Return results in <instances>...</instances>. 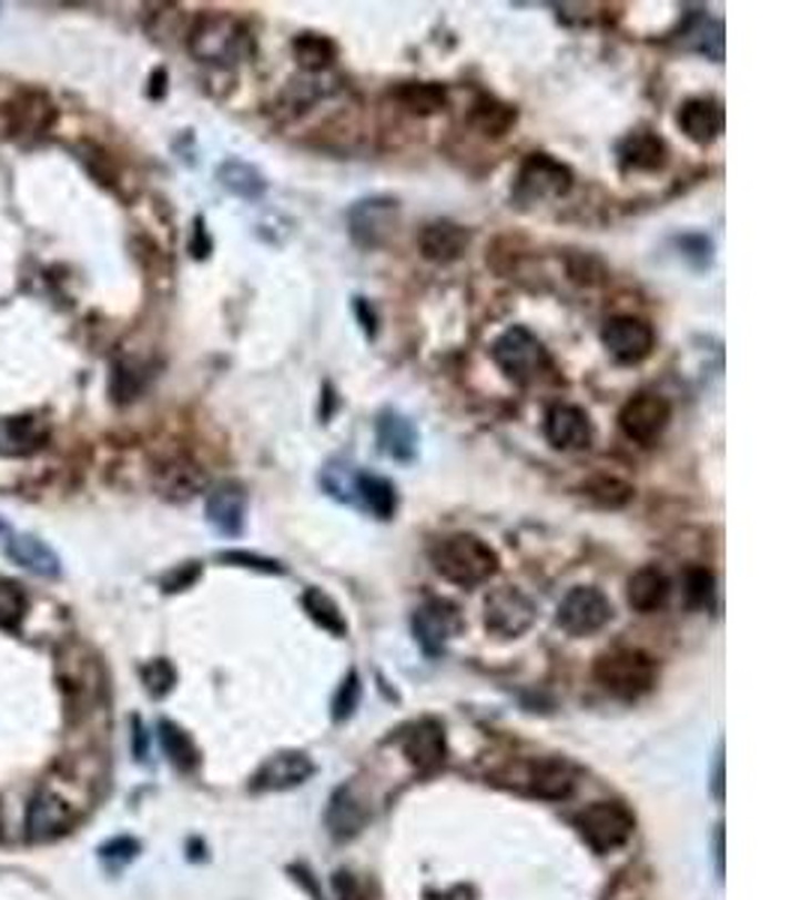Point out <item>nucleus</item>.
Segmentation results:
<instances>
[{
  "mask_svg": "<svg viewBox=\"0 0 801 900\" xmlns=\"http://www.w3.org/2000/svg\"><path fill=\"white\" fill-rule=\"evenodd\" d=\"M429 562L436 567L438 577H445L447 583L463 588H475L480 583H487L489 577H496L498 570V553L489 547L487 540H480L477 535H447L429 549Z\"/></svg>",
  "mask_w": 801,
  "mask_h": 900,
  "instance_id": "nucleus-1",
  "label": "nucleus"
},
{
  "mask_svg": "<svg viewBox=\"0 0 801 900\" xmlns=\"http://www.w3.org/2000/svg\"><path fill=\"white\" fill-rule=\"evenodd\" d=\"M190 51L204 63H237L253 51V33L234 16L207 12L190 31Z\"/></svg>",
  "mask_w": 801,
  "mask_h": 900,
  "instance_id": "nucleus-2",
  "label": "nucleus"
},
{
  "mask_svg": "<svg viewBox=\"0 0 801 900\" xmlns=\"http://www.w3.org/2000/svg\"><path fill=\"white\" fill-rule=\"evenodd\" d=\"M595 678L619 699L646 697L658 681V664L639 648H616L600 655L595 664Z\"/></svg>",
  "mask_w": 801,
  "mask_h": 900,
  "instance_id": "nucleus-3",
  "label": "nucleus"
},
{
  "mask_svg": "<svg viewBox=\"0 0 801 900\" xmlns=\"http://www.w3.org/2000/svg\"><path fill=\"white\" fill-rule=\"evenodd\" d=\"M493 361L505 373V378H510L519 387L535 385L540 375L549 373V352L523 324L507 327L505 334L493 343Z\"/></svg>",
  "mask_w": 801,
  "mask_h": 900,
  "instance_id": "nucleus-4",
  "label": "nucleus"
},
{
  "mask_svg": "<svg viewBox=\"0 0 801 900\" xmlns=\"http://www.w3.org/2000/svg\"><path fill=\"white\" fill-rule=\"evenodd\" d=\"M574 186V172L549 153H528L519 165L514 195L523 204H544L565 199Z\"/></svg>",
  "mask_w": 801,
  "mask_h": 900,
  "instance_id": "nucleus-5",
  "label": "nucleus"
},
{
  "mask_svg": "<svg viewBox=\"0 0 801 900\" xmlns=\"http://www.w3.org/2000/svg\"><path fill=\"white\" fill-rule=\"evenodd\" d=\"M609 618H612V604L595 586L570 588L558 604V625L570 637H591L600 627L609 625Z\"/></svg>",
  "mask_w": 801,
  "mask_h": 900,
  "instance_id": "nucleus-6",
  "label": "nucleus"
},
{
  "mask_svg": "<svg viewBox=\"0 0 801 900\" xmlns=\"http://www.w3.org/2000/svg\"><path fill=\"white\" fill-rule=\"evenodd\" d=\"M582 838L600 852L619 850L633 835V813L619 801H595L577 817Z\"/></svg>",
  "mask_w": 801,
  "mask_h": 900,
  "instance_id": "nucleus-7",
  "label": "nucleus"
},
{
  "mask_svg": "<svg viewBox=\"0 0 801 900\" xmlns=\"http://www.w3.org/2000/svg\"><path fill=\"white\" fill-rule=\"evenodd\" d=\"M600 343L612 354V361L637 366L655 352V327L637 315H612L600 331Z\"/></svg>",
  "mask_w": 801,
  "mask_h": 900,
  "instance_id": "nucleus-8",
  "label": "nucleus"
},
{
  "mask_svg": "<svg viewBox=\"0 0 801 900\" xmlns=\"http://www.w3.org/2000/svg\"><path fill=\"white\" fill-rule=\"evenodd\" d=\"M672 421V405L667 396L637 394L621 405L619 426L637 445H655Z\"/></svg>",
  "mask_w": 801,
  "mask_h": 900,
  "instance_id": "nucleus-9",
  "label": "nucleus"
},
{
  "mask_svg": "<svg viewBox=\"0 0 801 900\" xmlns=\"http://www.w3.org/2000/svg\"><path fill=\"white\" fill-rule=\"evenodd\" d=\"M535 616H538V609L531 604V597L510 586L496 588L487 597V607H484V621L501 639L523 637L528 627L535 625Z\"/></svg>",
  "mask_w": 801,
  "mask_h": 900,
  "instance_id": "nucleus-10",
  "label": "nucleus"
},
{
  "mask_svg": "<svg viewBox=\"0 0 801 900\" xmlns=\"http://www.w3.org/2000/svg\"><path fill=\"white\" fill-rule=\"evenodd\" d=\"M412 627H415V637L424 646L426 655H442L447 639H454L459 634L463 618H459V609L450 600H438L436 597V600H426L424 607H417Z\"/></svg>",
  "mask_w": 801,
  "mask_h": 900,
  "instance_id": "nucleus-11",
  "label": "nucleus"
},
{
  "mask_svg": "<svg viewBox=\"0 0 801 900\" xmlns=\"http://www.w3.org/2000/svg\"><path fill=\"white\" fill-rule=\"evenodd\" d=\"M396 199H387V195H373V199H364L357 202L352 211H348V225H352V237H355L361 246H382V243L391 237L396 225Z\"/></svg>",
  "mask_w": 801,
  "mask_h": 900,
  "instance_id": "nucleus-12",
  "label": "nucleus"
},
{
  "mask_svg": "<svg viewBox=\"0 0 801 900\" xmlns=\"http://www.w3.org/2000/svg\"><path fill=\"white\" fill-rule=\"evenodd\" d=\"M547 442L558 451H582L591 445L595 438V426L586 408L570 403H558L547 412V424H544Z\"/></svg>",
  "mask_w": 801,
  "mask_h": 900,
  "instance_id": "nucleus-13",
  "label": "nucleus"
},
{
  "mask_svg": "<svg viewBox=\"0 0 801 900\" xmlns=\"http://www.w3.org/2000/svg\"><path fill=\"white\" fill-rule=\"evenodd\" d=\"M313 771L315 762L306 757L304 750H283L258 769L253 787L264 789V792H283V789L301 787L304 780L313 778Z\"/></svg>",
  "mask_w": 801,
  "mask_h": 900,
  "instance_id": "nucleus-14",
  "label": "nucleus"
},
{
  "mask_svg": "<svg viewBox=\"0 0 801 900\" xmlns=\"http://www.w3.org/2000/svg\"><path fill=\"white\" fill-rule=\"evenodd\" d=\"M204 514H207L213 532H220L223 537H237L244 532L246 489L234 481H225L207 496Z\"/></svg>",
  "mask_w": 801,
  "mask_h": 900,
  "instance_id": "nucleus-15",
  "label": "nucleus"
},
{
  "mask_svg": "<svg viewBox=\"0 0 801 900\" xmlns=\"http://www.w3.org/2000/svg\"><path fill=\"white\" fill-rule=\"evenodd\" d=\"M72 829V810L54 792H37L28 805V838L37 843L63 838Z\"/></svg>",
  "mask_w": 801,
  "mask_h": 900,
  "instance_id": "nucleus-16",
  "label": "nucleus"
},
{
  "mask_svg": "<svg viewBox=\"0 0 801 900\" xmlns=\"http://www.w3.org/2000/svg\"><path fill=\"white\" fill-rule=\"evenodd\" d=\"M619 165L625 172H660L670 160V148L651 130H633L616 148Z\"/></svg>",
  "mask_w": 801,
  "mask_h": 900,
  "instance_id": "nucleus-17",
  "label": "nucleus"
},
{
  "mask_svg": "<svg viewBox=\"0 0 801 900\" xmlns=\"http://www.w3.org/2000/svg\"><path fill=\"white\" fill-rule=\"evenodd\" d=\"M468 243H472V232H468L466 225L450 223V220H436V223L424 225V232L417 237L420 255H424L426 262L436 264H450L463 259Z\"/></svg>",
  "mask_w": 801,
  "mask_h": 900,
  "instance_id": "nucleus-18",
  "label": "nucleus"
},
{
  "mask_svg": "<svg viewBox=\"0 0 801 900\" xmlns=\"http://www.w3.org/2000/svg\"><path fill=\"white\" fill-rule=\"evenodd\" d=\"M376 442L378 451L394 459V463H412L417 456V445H420V435H417L415 424L406 415H399L394 408H385L376 421Z\"/></svg>",
  "mask_w": 801,
  "mask_h": 900,
  "instance_id": "nucleus-19",
  "label": "nucleus"
},
{
  "mask_svg": "<svg viewBox=\"0 0 801 900\" xmlns=\"http://www.w3.org/2000/svg\"><path fill=\"white\" fill-rule=\"evenodd\" d=\"M679 127L693 144H711L723 132V105L714 97H693L681 102Z\"/></svg>",
  "mask_w": 801,
  "mask_h": 900,
  "instance_id": "nucleus-20",
  "label": "nucleus"
},
{
  "mask_svg": "<svg viewBox=\"0 0 801 900\" xmlns=\"http://www.w3.org/2000/svg\"><path fill=\"white\" fill-rule=\"evenodd\" d=\"M445 729L436 720H420L403 739V754L417 771H436L445 762Z\"/></svg>",
  "mask_w": 801,
  "mask_h": 900,
  "instance_id": "nucleus-21",
  "label": "nucleus"
},
{
  "mask_svg": "<svg viewBox=\"0 0 801 900\" xmlns=\"http://www.w3.org/2000/svg\"><path fill=\"white\" fill-rule=\"evenodd\" d=\"M49 442V426L31 415L0 421V456H31Z\"/></svg>",
  "mask_w": 801,
  "mask_h": 900,
  "instance_id": "nucleus-22",
  "label": "nucleus"
},
{
  "mask_svg": "<svg viewBox=\"0 0 801 900\" xmlns=\"http://www.w3.org/2000/svg\"><path fill=\"white\" fill-rule=\"evenodd\" d=\"M369 820V810H366L364 799H357V792L352 787H339L334 792V799L327 805V829L336 840H352L361 835Z\"/></svg>",
  "mask_w": 801,
  "mask_h": 900,
  "instance_id": "nucleus-23",
  "label": "nucleus"
},
{
  "mask_svg": "<svg viewBox=\"0 0 801 900\" xmlns=\"http://www.w3.org/2000/svg\"><path fill=\"white\" fill-rule=\"evenodd\" d=\"M670 600V579L655 565L639 567L628 579V604L637 613H655Z\"/></svg>",
  "mask_w": 801,
  "mask_h": 900,
  "instance_id": "nucleus-24",
  "label": "nucleus"
},
{
  "mask_svg": "<svg viewBox=\"0 0 801 900\" xmlns=\"http://www.w3.org/2000/svg\"><path fill=\"white\" fill-rule=\"evenodd\" d=\"M7 556L24 570L37 574V577H58L61 574V562L54 556V549L45 547L40 537L33 535H16L12 540H7Z\"/></svg>",
  "mask_w": 801,
  "mask_h": 900,
  "instance_id": "nucleus-25",
  "label": "nucleus"
},
{
  "mask_svg": "<svg viewBox=\"0 0 801 900\" xmlns=\"http://www.w3.org/2000/svg\"><path fill=\"white\" fill-rule=\"evenodd\" d=\"M531 792L538 799H549V801H561L568 799L574 787H577V775L570 769L568 762L561 759H544L531 769Z\"/></svg>",
  "mask_w": 801,
  "mask_h": 900,
  "instance_id": "nucleus-26",
  "label": "nucleus"
},
{
  "mask_svg": "<svg viewBox=\"0 0 801 900\" xmlns=\"http://www.w3.org/2000/svg\"><path fill=\"white\" fill-rule=\"evenodd\" d=\"M216 181H220V186H223L225 193L237 195V199H244V202H258L264 195V190H267L264 174L244 160H225L223 165L216 169Z\"/></svg>",
  "mask_w": 801,
  "mask_h": 900,
  "instance_id": "nucleus-27",
  "label": "nucleus"
},
{
  "mask_svg": "<svg viewBox=\"0 0 801 900\" xmlns=\"http://www.w3.org/2000/svg\"><path fill=\"white\" fill-rule=\"evenodd\" d=\"M357 505L376 519H391L396 514V486L382 475H357Z\"/></svg>",
  "mask_w": 801,
  "mask_h": 900,
  "instance_id": "nucleus-28",
  "label": "nucleus"
},
{
  "mask_svg": "<svg viewBox=\"0 0 801 900\" xmlns=\"http://www.w3.org/2000/svg\"><path fill=\"white\" fill-rule=\"evenodd\" d=\"M681 45L690 51H700L711 61H723V24L711 21L709 16H697L688 28L681 31Z\"/></svg>",
  "mask_w": 801,
  "mask_h": 900,
  "instance_id": "nucleus-29",
  "label": "nucleus"
},
{
  "mask_svg": "<svg viewBox=\"0 0 801 900\" xmlns=\"http://www.w3.org/2000/svg\"><path fill=\"white\" fill-rule=\"evenodd\" d=\"M301 604H304L306 616L313 618L322 630L334 634V637H345V634H348L343 609L336 607V600L327 595V591H322V588H306L304 597H301Z\"/></svg>",
  "mask_w": 801,
  "mask_h": 900,
  "instance_id": "nucleus-30",
  "label": "nucleus"
},
{
  "mask_svg": "<svg viewBox=\"0 0 801 900\" xmlns=\"http://www.w3.org/2000/svg\"><path fill=\"white\" fill-rule=\"evenodd\" d=\"M396 100L412 114H436L447 105V93L436 81H408L396 91Z\"/></svg>",
  "mask_w": 801,
  "mask_h": 900,
  "instance_id": "nucleus-31",
  "label": "nucleus"
},
{
  "mask_svg": "<svg viewBox=\"0 0 801 900\" xmlns=\"http://www.w3.org/2000/svg\"><path fill=\"white\" fill-rule=\"evenodd\" d=\"M292 51H295L297 67H304L306 72H322L336 61V42L322 33H301L292 42Z\"/></svg>",
  "mask_w": 801,
  "mask_h": 900,
  "instance_id": "nucleus-32",
  "label": "nucleus"
},
{
  "mask_svg": "<svg viewBox=\"0 0 801 900\" xmlns=\"http://www.w3.org/2000/svg\"><path fill=\"white\" fill-rule=\"evenodd\" d=\"M357 475H361V472H355L352 463H345V459H331V463L322 468L318 484H322V489H325L331 498H336V502H343V505H357Z\"/></svg>",
  "mask_w": 801,
  "mask_h": 900,
  "instance_id": "nucleus-33",
  "label": "nucleus"
},
{
  "mask_svg": "<svg viewBox=\"0 0 801 900\" xmlns=\"http://www.w3.org/2000/svg\"><path fill=\"white\" fill-rule=\"evenodd\" d=\"M472 123L484 135H496L498 139V135H505L517 123V109L507 105V102L493 100V97H480L475 102V109H472Z\"/></svg>",
  "mask_w": 801,
  "mask_h": 900,
  "instance_id": "nucleus-34",
  "label": "nucleus"
},
{
  "mask_svg": "<svg viewBox=\"0 0 801 900\" xmlns=\"http://www.w3.org/2000/svg\"><path fill=\"white\" fill-rule=\"evenodd\" d=\"M160 739H163L165 754H169V759H172L178 769L183 771L195 769L199 750H195L193 739H190L181 727H174V724H160Z\"/></svg>",
  "mask_w": 801,
  "mask_h": 900,
  "instance_id": "nucleus-35",
  "label": "nucleus"
},
{
  "mask_svg": "<svg viewBox=\"0 0 801 900\" xmlns=\"http://www.w3.org/2000/svg\"><path fill=\"white\" fill-rule=\"evenodd\" d=\"M586 496H589L598 507H609V510H616V507H625L630 498H633V486L625 484V481H619V477L600 475L586 484Z\"/></svg>",
  "mask_w": 801,
  "mask_h": 900,
  "instance_id": "nucleus-36",
  "label": "nucleus"
},
{
  "mask_svg": "<svg viewBox=\"0 0 801 900\" xmlns=\"http://www.w3.org/2000/svg\"><path fill=\"white\" fill-rule=\"evenodd\" d=\"M714 600V574L709 567H688L685 570V604L690 609H709Z\"/></svg>",
  "mask_w": 801,
  "mask_h": 900,
  "instance_id": "nucleus-37",
  "label": "nucleus"
},
{
  "mask_svg": "<svg viewBox=\"0 0 801 900\" xmlns=\"http://www.w3.org/2000/svg\"><path fill=\"white\" fill-rule=\"evenodd\" d=\"M28 613V597L16 583H0V627L16 630Z\"/></svg>",
  "mask_w": 801,
  "mask_h": 900,
  "instance_id": "nucleus-38",
  "label": "nucleus"
},
{
  "mask_svg": "<svg viewBox=\"0 0 801 900\" xmlns=\"http://www.w3.org/2000/svg\"><path fill=\"white\" fill-rule=\"evenodd\" d=\"M357 702H361V676H357L355 669H352L348 678H345L343 685H339V690H336V699H334L336 724H343V720L352 718V715H355Z\"/></svg>",
  "mask_w": 801,
  "mask_h": 900,
  "instance_id": "nucleus-39",
  "label": "nucleus"
},
{
  "mask_svg": "<svg viewBox=\"0 0 801 900\" xmlns=\"http://www.w3.org/2000/svg\"><path fill=\"white\" fill-rule=\"evenodd\" d=\"M142 678L144 685H148V690H151V697H165L169 690L174 688V669L169 660H151L148 667L142 669Z\"/></svg>",
  "mask_w": 801,
  "mask_h": 900,
  "instance_id": "nucleus-40",
  "label": "nucleus"
},
{
  "mask_svg": "<svg viewBox=\"0 0 801 900\" xmlns=\"http://www.w3.org/2000/svg\"><path fill=\"white\" fill-rule=\"evenodd\" d=\"M220 562L237 567H253V570H264V574H285V567L280 565V562L255 556V553H246V549H229V553H220Z\"/></svg>",
  "mask_w": 801,
  "mask_h": 900,
  "instance_id": "nucleus-41",
  "label": "nucleus"
},
{
  "mask_svg": "<svg viewBox=\"0 0 801 900\" xmlns=\"http://www.w3.org/2000/svg\"><path fill=\"white\" fill-rule=\"evenodd\" d=\"M135 856H139V843L132 838H114L100 850V859L105 861L109 868H123V864L135 859Z\"/></svg>",
  "mask_w": 801,
  "mask_h": 900,
  "instance_id": "nucleus-42",
  "label": "nucleus"
},
{
  "mask_svg": "<svg viewBox=\"0 0 801 900\" xmlns=\"http://www.w3.org/2000/svg\"><path fill=\"white\" fill-rule=\"evenodd\" d=\"M681 250H685V255L688 259H697V267H702V264L711 262V241L709 237H702V234H688V237H681Z\"/></svg>",
  "mask_w": 801,
  "mask_h": 900,
  "instance_id": "nucleus-43",
  "label": "nucleus"
},
{
  "mask_svg": "<svg viewBox=\"0 0 801 900\" xmlns=\"http://www.w3.org/2000/svg\"><path fill=\"white\" fill-rule=\"evenodd\" d=\"M355 313L357 318H361V327H364L366 336H376V313H373V306H369V301L366 297H355Z\"/></svg>",
  "mask_w": 801,
  "mask_h": 900,
  "instance_id": "nucleus-44",
  "label": "nucleus"
},
{
  "mask_svg": "<svg viewBox=\"0 0 801 900\" xmlns=\"http://www.w3.org/2000/svg\"><path fill=\"white\" fill-rule=\"evenodd\" d=\"M714 796H723V759H718V771H714Z\"/></svg>",
  "mask_w": 801,
  "mask_h": 900,
  "instance_id": "nucleus-45",
  "label": "nucleus"
},
{
  "mask_svg": "<svg viewBox=\"0 0 801 900\" xmlns=\"http://www.w3.org/2000/svg\"><path fill=\"white\" fill-rule=\"evenodd\" d=\"M718 868L723 870V831H718Z\"/></svg>",
  "mask_w": 801,
  "mask_h": 900,
  "instance_id": "nucleus-46",
  "label": "nucleus"
},
{
  "mask_svg": "<svg viewBox=\"0 0 801 900\" xmlns=\"http://www.w3.org/2000/svg\"><path fill=\"white\" fill-rule=\"evenodd\" d=\"M7 532H10V528H7V523L0 519V535H7Z\"/></svg>",
  "mask_w": 801,
  "mask_h": 900,
  "instance_id": "nucleus-47",
  "label": "nucleus"
}]
</instances>
